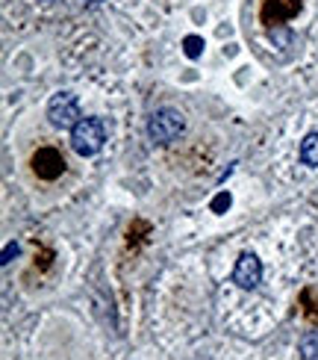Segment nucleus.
Listing matches in <instances>:
<instances>
[{
    "label": "nucleus",
    "instance_id": "obj_1",
    "mask_svg": "<svg viewBox=\"0 0 318 360\" xmlns=\"http://www.w3.org/2000/svg\"><path fill=\"white\" fill-rule=\"evenodd\" d=\"M183 130H186L183 112H177L171 107L157 110L154 115H150V122H147V136H150V142H157V145H171L174 139L183 136Z\"/></svg>",
    "mask_w": 318,
    "mask_h": 360
},
{
    "label": "nucleus",
    "instance_id": "obj_2",
    "mask_svg": "<svg viewBox=\"0 0 318 360\" xmlns=\"http://www.w3.org/2000/svg\"><path fill=\"white\" fill-rule=\"evenodd\" d=\"M106 142V127L100 118H80L77 124L71 127V148L80 157H95Z\"/></svg>",
    "mask_w": 318,
    "mask_h": 360
},
{
    "label": "nucleus",
    "instance_id": "obj_3",
    "mask_svg": "<svg viewBox=\"0 0 318 360\" xmlns=\"http://www.w3.org/2000/svg\"><path fill=\"white\" fill-rule=\"evenodd\" d=\"M48 118L53 127H74L80 122V101L74 92H56L51 101H48Z\"/></svg>",
    "mask_w": 318,
    "mask_h": 360
},
{
    "label": "nucleus",
    "instance_id": "obj_4",
    "mask_svg": "<svg viewBox=\"0 0 318 360\" xmlns=\"http://www.w3.org/2000/svg\"><path fill=\"white\" fill-rule=\"evenodd\" d=\"M29 166H33V174L39 180H56L65 172V157L56 148H39L33 160H29Z\"/></svg>",
    "mask_w": 318,
    "mask_h": 360
},
{
    "label": "nucleus",
    "instance_id": "obj_5",
    "mask_svg": "<svg viewBox=\"0 0 318 360\" xmlns=\"http://www.w3.org/2000/svg\"><path fill=\"white\" fill-rule=\"evenodd\" d=\"M260 281H263V263L256 254L245 251V254H239V260H236V269H233V283L241 290H256L260 287Z\"/></svg>",
    "mask_w": 318,
    "mask_h": 360
},
{
    "label": "nucleus",
    "instance_id": "obj_6",
    "mask_svg": "<svg viewBox=\"0 0 318 360\" xmlns=\"http://www.w3.org/2000/svg\"><path fill=\"white\" fill-rule=\"evenodd\" d=\"M300 9V0H265L263 4V24H283Z\"/></svg>",
    "mask_w": 318,
    "mask_h": 360
},
{
    "label": "nucleus",
    "instance_id": "obj_7",
    "mask_svg": "<svg viewBox=\"0 0 318 360\" xmlns=\"http://www.w3.org/2000/svg\"><path fill=\"white\" fill-rule=\"evenodd\" d=\"M300 160H304V166L318 169V133H310V136L300 142Z\"/></svg>",
    "mask_w": 318,
    "mask_h": 360
},
{
    "label": "nucleus",
    "instance_id": "obj_8",
    "mask_svg": "<svg viewBox=\"0 0 318 360\" xmlns=\"http://www.w3.org/2000/svg\"><path fill=\"white\" fill-rule=\"evenodd\" d=\"M298 349H300V360H318V334H304Z\"/></svg>",
    "mask_w": 318,
    "mask_h": 360
},
{
    "label": "nucleus",
    "instance_id": "obj_9",
    "mask_svg": "<svg viewBox=\"0 0 318 360\" xmlns=\"http://www.w3.org/2000/svg\"><path fill=\"white\" fill-rule=\"evenodd\" d=\"M186 56L189 59H198L201 56V51H204V39L201 36H186Z\"/></svg>",
    "mask_w": 318,
    "mask_h": 360
},
{
    "label": "nucleus",
    "instance_id": "obj_10",
    "mask_svg": "<svg viewBox=\"0 0 318 360\" xmlns=\"http://www.w3.org/2000/svg\"><path fill=\"white\" fill-rule=\"evenodd\" d=\"M227 207H230V195H227V192H221L218 195V198L216 201H212V213H224V210Z\"/></svg>",
    "mask_w": 318,
    "mask_h": 360
},
{
    "label": "nucleus",
    "instance_id": "obj_11",
    "mask_svg": "<svg viewBox=\"0 0 318 360\" xmlns=\"http://www.w3.org/2000/svg\"><path fill=\"white\" fill-rule=\"evenodd\" d=\"M12 257H18V245H15V243H9V245L4 248V260H0V263L9 266V263H12Z\"/></svg>",
    "mask_w": 318,
    "mask_h": 360
},
{
    "label": "nucleus",
    "instance_id": "obj_12",
    "mask_svg": "<svg viewBox=\"0 0 318 360\" xmlns=\"http://www.w3.org/2000/svg\"><path fill=\"white\" fill-rule=\"evenodd\" d=\"M88 4H98V0H88Z\"/></svg>",
    "mask_w": 318,
    "mask_h": 360
}]
</instances>
